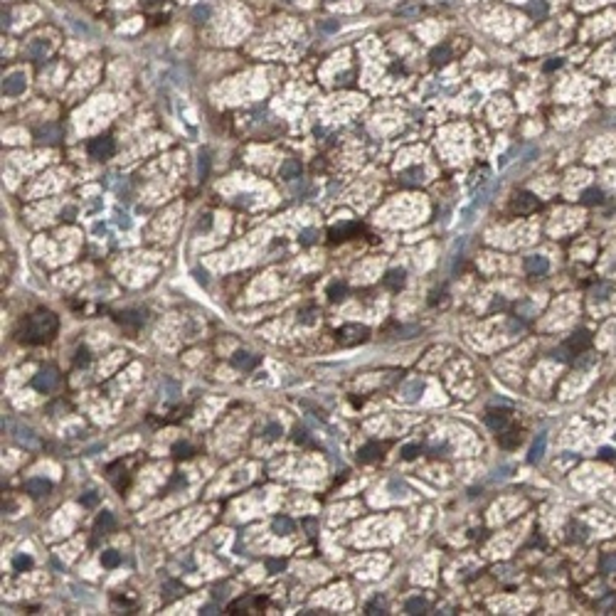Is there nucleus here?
<instances>
[{
	"label": "nucleus",
	"mask_w": 616,
	"mask_h": 616,
	"mask_svg": "<svg viewBox=\"0 0 616 616\" xmlns=\"http://www.w3.org/2000/svg\"><path fill=\"white\" fill-rule=\"evenodd\" d=\"M59 328V321L55 313L50 311H37L28 316V321L23 323V330H20V340L23 343H47Z\"/></svg>",
	"instance_id": "f257e3e1"
},
{
	"label": "nucleus",
	"mask_w": 616,
	"mask_h": 616,
	"mask_svg": "<svg viewBox=\"0 0 616 616\" xmlns=\"http://www.w3.org/2000/svg\"><path fill=\"white\" fill-rule=\"evenodd\" d=\"M114 138L111 136H99L89 143V155L96 158V160H104V158H111L114 155Z\"/></svg>",
	"instance_id": "f03ea898"
},
{
	"label": "nucleus",
	"mask_w": 616,
	"mask_h": 616,
	"mask_svg": "<svg viewBox=\"0 0 616 616\" xmlns=\"http://www.w3.org/2000/svg\"><path fill=\"white\" fill-rule=\"evenodd\" d=\"M589 345H591V335H589L587 330H577V333H572L567 340H564V350H569L572 355H582L584 350H589Z\"/></svg>",
	"instance_id": "7ed1b4c3"
},
{
	"label": "nucleus",
	"mask_w": 616,
	"mask_h": 616,
	"mask_svg": "<svg viewBox=\"0 0 616 616\" xmlns=\"http://www.w3.org/2000/svg\"><path fill=\"white\" fill-rule=\"evenodd\" d=\"M25 87H28V77H25L23 72H13V74H8V77L3 79V91H5V94H10V96L23 94V91H25Z\"/></svg>",
	"instance_id": "20e7f679"
},
{
	"label": "nucleus",
	"mask_w": 616,
	"mask_h": 616,
	"mask_svg": "<svg viewBox=\"0 0 616 616\" xmlns=\"http://www.w3.org/2000/svg\"><path fill=\"white\" fill-rule=\"evenodd\" d=\"M59 382V375L55 367H45V370H40L37 375H35V380H32V384H35V389H40V392H47V389H52L55 384Z\"/></svg>",
	"instance_id": "39448f33"
},
{
	"label": "nucleus",
	"mask_w": 616,
	"mask_h": 616,
	"mask_svg": "<svg viewBox=\"0 0 616 616\" xmlns=\"http://www.w3.org/2000/svg\"><path fill=\"white\" fill-rule=\"evenodd\" d=\"M537 207H540V200L532 192H518L515 200H513V210L520 212V215H528V212L537 210Z\"/></svg>",
	"instance_id": "423d86ee"
},
{
	"label": "nucleus",
	"mask_w": 616,
	"mask_h": 616,
	"mask_svg": "<svg viewBox=\"0 0 616 616\" xmlns=\"http://www.w3.org/2000/svg\"><path fill=\"white\" fill-rule=\"evenodd\" d=\"M525 269H528V274H532V276H542V274L550 271V262L545 257H540V254H532V257L525 259Z\"/></svg>",
	"instance_id": "0eeeda50"
},
{
	"label": "nucleus",
	"mask_w": 616,
	"mask_h": 616,
	"mask_svg": "<svg viewBox=\"0 0 616 616\" xmlns=\"http://www.w3.org/2000/svg\"><path fill=\"white\" fill-rule=\"evenodd\" d=\"M257 357L254 355H249L247 350H237L235 355H232V365L235 367H239V370H252V367H257Z\"/></svg>",
	"instance_id": "6e6552de"
},
{
	"label": "nucleus",
	"mask_w": 616,
	"mask_h": 616,
	"mask_svg": "<svg viewBox=\"0 0 616 616\" xmlns=\"http://www.w3.org/2000/svg\"><path fill=\"white\" fill-rule=\"evenodd\" d=\"M382 456V446L380 444H365L360 451H357V459L362 461V464H370V461H375V459H380Z\"/></svg>",
	"instance_id": "1a4fd4ad"
},
{
	"label": "nucleus",
	"mask_w": 616,
	"mask_h": 616,
	"mask_svg": "<svg viewBox=\"0 0 616 616\" xmlns=\"http://www.w3.org/2000/svg\"><path fill=\"white\" fill-rule=\"evenodd\" d=\"M25 488H28L30 496H45V493L52 491V483L45 481V478H30L28 483H25Z\"/></svg>",
	"instance_id": "9d476101"
},
{
	"label": "nucleus",
	"mask_w": 616,
	"mask_h": 616,
	"mask_svg": "<svg viewBox=\"0 0 616 616\" xmlns=\"http://www.w3.org/2000/svg\"><path fill=\"white\" fill-rule=\"evenodd\" d=\"M486 422H488V427H491L493 432H503V429H505V424H508V412L491 409V412H488V417H486Z\"/></svg>",
	"instance_id": "9b49d317"
},
{
	"label": "nucleus",
	"mask_w": 616,
	"mask_h": 616,
	"mask_svg": "<svg viewBox=\"0 0 616 616\" xmlns=\"http://www.w3.org/2000/svg\"><path fill=\"white\" fill-rule=\"evenodd\" d=\"M37 141L40 143H57L59 141V128L57 126H52V123H47V126H42V128H37Z\"/></svg>",
	"instance_id": "f8f14e48"
},
{
	"label": "nucleus",
	"mask_w": 616,
	"mask_h": 616,
	"mask_svg": "<svg viewBox=\"0 0 616 616\" xmlns=\"http://www.w3.org/2000/svg\"><path fill=\"white\" fill-rule=\"evenodd\" d=\"M50 52V45L42 40V37H37V40H32L28 45V55L32 59H45V55Z\"/></svg>",
	"instance_id": "ddd939ff"
},
{
	"label": "nucleus",
	"mask_w": 616,
	"mask_h": 616,
	"mask_svg": "<svg viewBox=\"0 0 616 616\" xmlns=\"http://www.w3.org/2000/svg\"><path fill=\"white\" fill-rule=\"evenodd\" d=\"M384 286L392 289V291H399L404 286V271L402 269H392L387 276H384Z\"/></svg>",
	"instance_id": "4468645a"
},
{
	"label": "nucleus",
	"mask_w": 616,
	"mask_h": 616,
	"mask_svg": "<svg viewBox=\"0 0 616 616\" xmlns=\"http://www.w3.org/2000/svg\"><path fill=\"white\" fill-rule=\"evenodd\" d=\"M545 446H547V437L540 434V437L535 439V444H532V449H530V456H528L530 464H537V461L545 456Z\"/></svg>",
	"instance_id": "2eb2a0df"
},
{
	"label": "nucleus",
	"mask_w": 616,
	"mask_h": 616,
	"mask_svg": "<svg viewBox=\"0 0 616 616\" xmlns=\"http://www.w3.org/2000/svg\"><path fill=\"white\" fill-rule=\"evenodd\" d=\"M281 177H286V180L301 177V163H298L296 158H286L284 165H281Z\"/></svg>",
	"instance_id": "dca6fc26"
},
{
	"label": "nucleus",
	"mask_w": 616,
	"mask_h": 616,
	"mask_svg": "<svg viewBox=\"0 0 616 616\" xmlns=\"http://www.w3.org/2000/svg\"><path fill=\"white\" fill-rule=\"evenodd\" d=\"M547 3L545 0H532V3H528V13L532 20H545L547 18Z\"/></svg>",
	"instance_id": "f3484780"
},
{
	"label": "nucleus",
	"mask_w": 616,
	"mask_h": 616,
	"mask_svg": "<svg viewBox=\"0 0 616 616\" xmlns=\"http://www.w3.org/2000/svg\"><path fill=\"white\" fill-rule=\"evenodd\" d=\"M271 528H274L276 535H289V532H294V520L289 515H279V518H274Z\"/></svg>",
	"instance_id": "a211bd4d"
},
{
	"label": "nucleus",
	"mask_w": 616,
	"mask_h": 616,
	"mask_svg": "<svg viewBox=\"0 0 616 616\" xmlns=\"http://www.w3.org/2000/svg\"><path fill=\"white\" fill-rule=\"evenodd\" d=\"M449 59H451V47H449V45H441V47H434V50H432V64L441 67V64H446Z\"/></svg>",
	"instance_id": "6ab92c4d"
},
{
	"label": "nucleus",
	"mask_w": 616,
	"mask_h": 616,
	"mask_svg": "<svg viewBox=\"0 0 616 616\" xmlns=\"http://www.w3.org/2000/svg\"><path fill=\"white\" fill-rule=\"evenodd\" d=\"M114 515L111 513H101L99 515V520H96V535H106V532H111L114 530Z\"/></svg>",
	"instance_id": "aec40b11"
},
{
	"label": "nucleus",
	"mask_w": 616,
	"mask_h": 616,
	"mask_svg": "<svg viewBox=\"0 0 616 616\" xmlns=\"http://www.w3.org/2000/svg\"><path fill=\"white\" fill-rule=\"evenodd\" d=\"M604 200V192L599 187H589L582 192V205H599Z\"/></svg>",
	"instance_id": "412c9836"
},
{
	"label": "nucleus",
	"mask_w": 616,
	"mask_h": 616,
	"mask_svg": "<svg viewBox=\"0 0 616 616\" xmlns=\"http://www.w3.org/2000/svg\"><path fill=\"white\" fill-rule=\"evenodd\" d=\"M101 564L104 567H118L121 564V555H118L116 550H106V552H101Z\"/></svg>",
	"instance_id": "4be33fe9"
},
{
	"label": "nucleus",
	"mask_w": 616,
	"mask_h": 616,
	"mask_svg": "<svg viewBox=\"0 0 616 616\" xmlns=\"http://www.w3.org/2000/svg\"><path fill=\"white\" fill-rule=\"evenodd\" d=\"M498 441H500V446H503V449H513V446L520 441V437H518V432H503Z\"/></svg>",
	"instance_id": "5701e85b"
},
{
	"label": "nucleus",
	"mask_w": 616,
	"mask_h": 616,
	"mask_svg": "<svg viewBox=\"0 0 616 616\" xmlns=\"http://www.w3.org/2000/svg\"><path fill=\"white\" fill-rule=\"evenodd\" d=\"M424 609H427V601H424L422 596H414V599L407 601V611H409V614H422Z\"/></svg>",
	"instance_id": "b1692460"
},
{
	"label": "nucleus",
	"mask_w": 616,
	"mask_h": 616,
	"mask_svg": "<svg viewBox=\"0 0 616 616\" xmlns=\"http://www.w3.org/2000/svg\"><path fill=\"white\" fill-rule=\"evenodd\" d=\"M13 567H15L18 572H25V569L32 567V557H30V555H18V557L13 559Z\"/></svg>",
	"instance_id": "393cba45"
},
{
	"label": "nucleus",
	"mask_w": 616,
	"mask_h": 616,
	"mask_svg": "<svg viewBox=\"0 0 616 616\" xmlns=\"http://www.w3.org/2000/svg\"><path fill=\"white\" fill-rule=\"evenodd\" d=\"M207 18H210V5H195V8H192V20L202 23V20H207Z\"/></svg>",
	"instance_id": "a878e982"
},
{
	"label": "nucleus",
	"mask_w": 616,
	"mask_h": 616,
	"mask_svg": "<svg viewBox=\"0 0 616 616\" xmlns=\"http://www.w3.org/2000/svg\"><path fill=\"white\" fill-rule=\"evenodd\" d=\"M345 284H333L330 289H328V296H330V301H340L343 296H345Z\"/></svg>",
	"instance_id": "bb28decb"
},
{
	"label": "nucleus",
	"mask_w": 616,
	"mask_h": 616,
	"mask_svg": "<svg viewBox=\"0 0 616 616\" xmlns=\"http://www.w3.org/2000/svg\"><path fill=\"white\" fill-rule=\"evenodd\" d=\"M284 567H286V562H284V559H266V569H269V572H274V574H276V572H281Z\"/></svg>",
	"instance_id": "cd10ccee"
},
{
	"label": "nucleus",
	"mask_w": 616,
	"mask_h": 616,
	"mask_svg": "<svg viewBox=\"0 0 616 616\" xmlns=\"http://www.w3.org/2000/svg\"><path fill=\"white\" fill-rule=\"evenodd\" d=\"M367 611L370 614H384V601L382 599H372L370 604H367Z\"/></svg>",
	"instance_id": "c85d7f7f"
},
{
	"label": "nucleus",
	"mask_w": 616,
	"mask_h": 616,
	"mask_svg": "<svg viewBox=\"0 0 616 616\" xmlns=\"http://www.w3.org/2000/svg\"><path fill=\"white\" fill-rule=\"evenodd\" d=\"M417 454H419V446H414V444H409V446H404V449H402V459H404V461L417 459Z\"/></svg>",
	"instance_id": "c756f323"
},
{
	"label": "nucleus",
	"mask_w": 616,
	"mask_h": 616,
	"mask_svg": "<svg viewBox=\"0 0 616 616\" xmlns=\"http://www.w3.org/2000/svg\"><path fill=\"white\" fill-rule=\"evenodd\" d=\"M173 451H175V456H190L192 446H190V444H175V446H173Z\"/></svg>",
	"instance_id": "7c9ffc66"
},
{
	"label": "nucleus",
	"mask_w": 616,
	"mask_h": 616,
	"mask_svg": "<svg viewBox=\"0 0 616 616\" xmlns=\"http://www.w3.org/2000/svg\"><path fill=\"white\" fill-rule=\"evenodd\" d=\"M601 567H604V572H616V555H611V557H604Z\"/></svg>",
	"instance_id": "2f4dec72"
},
{
	"label": "nucleus",
	"mask_w": 616,
	"mask_h": 616,
	"mask_svg": "<svg viewBox=\"0 0 616 616\" xmlns=\"http://www.w3.org/2000/svg\"><path fill=\"white\" fill-rule=\"evenodd\" d=\"M313 239H316V232H313V230H303V232H301V244H313Z\"/></svg>",
	"instance_id": "473e14b6"
},
{
	"label": "nucleus",
	"mask_w": 616,
	"mask_h": 616,
	"mask_svg": "<svg viewBox=\"0 0 616 616\" xmlns=\"http://www.w3.org/2000/svg\"><path fill=\"white\" fill-rule=\"evenodd\" d=\"M96 500H99V496H96V493H87V496H82V505L91 508V505H96Z\"/></svg>",
	"instance_id": "72a5a7b5"
},
{
	"label": "nucleus",
	"mask_w": 616,
	"mask_h": 616,
	"mask_svg": "<svg viewBox=\"0 0 616 616\" xmlns=\"http://www.w3.org/2000/svg\"><path fill=\"white\" fill-rule=\"evenodd\" d=\"M279 434H281V427H279V424H269V429H266V437H269V439H276Z\"/></svg>",
	"instance_id": "f704fd0d"
},
{
	"label": "nucleus",
	"mask_w": 616,
	"mask_h": 616,
	"mask_svg": "<svg viewBox=\"0 0 616 616\" xmlns=\"http://www.w3.org/2000/svg\"><path fill=\"white\" fill-rule=\"evenodd\" d=\"M559 67H562V59H552V62L545 64V72H552V69H559Z\"/></svg>",
	"instance_id": "c9c22d12"
},
{
	"label": "nucleus",
	"mask_w": 616,
	"mask_h": 616,
	"mask_svg": "<svg viewBox=\"0 0 616 616\" xmlns=\"http://www.w3.org/2000/svg\"><path fill=\"white\" fill-rule=\"evenodd\" d=\"M207 175V155L202 153L200 155V177H205Z\"/></svg>",
	"instance_id": "e433bc0d"
},
{
	"label": "nucleus",
	"mask_w": 616,
	"mask_h": 616,
	"mask_svg": "<svg viewBox=\"0 0 616 616\" xmlns=\"http://www.w3.org/2000/svg\"><path fill=\"white\" fill-rule=\"evenodd\" d=\"M82 362H89V350H87V348H82V350H79V357H77V365H82Z\"/></svg>",
	"instance_id": "4c0bfd02"
},
{
	"label": "nucleus",
	"mask_w": 616,
	"mask_h": 616,
	"mask_svg": "<svg viewBox=\"0 0 616 616\" xmlns=\"http://www.w3.org/2000/svg\"><path fill=\"white\" fill-rule=\"evenodd\" d=\"M350 230H355V225H345V227H343V232H350ZM330 235H333V239H338V235H340V230H333ZM340 239H345V237H340Z\"/></svg>",
	"instance_id": "58836bf2"
},
{
	"label": "nucleus",
	"mask_w": 616,
	"mask_h": 616,
	"mask_svg": "<svg viewBox=\"0 0 616 616\" xmlns=\"http://www.w3.org/2000/svg\"><path fill=\"white\" fill-rule=\"evenodd\" d=\"M202 614H205V616H210V614H217V609H215V606L210 604V606H205V609H202Z\"/></svg>",
	"instance_id": "ea45409f"
},
{
	"label": "nucleus",
	"mask_w": 616,
	"mask_h": 616,
	"mask_svg": "<svg viewBox=\"0 0 616 616\" xmlns=\"http://www.w3.org/2000/svg\"><path fill=\"white\" fill-rule=\"evenodd\" d=\"M335 28H338L335 23H323V30H328V32H333V30H335Z\"/></svg>",
	"instance_id": "a19ab883"
},
{
	"label": "nucleus",
	"mask_w": 616,
	"mask_h": 616,
	"mask_svg": "<svg viewBox=\"0 0 616 616\" xmlns=\"http://www.w3.org/2000/svg\"><path fill=\"white\" fill-rule=\"evenodd\" d=\"M330 3H338V0H330Z\"/></svg>",
	"instance_id": "79ce46f5"
},
{
	"label": "nucleus",
	"mask_w": 616,
	"mask_h": 616,
	"mask_svg": "<svg viewBox=\"0 0 616 616\" xmlns=\"http://www.w3.org/2000/svg\"><path fill=\"white\" fill-rule=\"evenodd\" d=\"M289 3H291V0H289Z\"/></svg>",
	"instance_id": "37998d69"
}]
</instances>
